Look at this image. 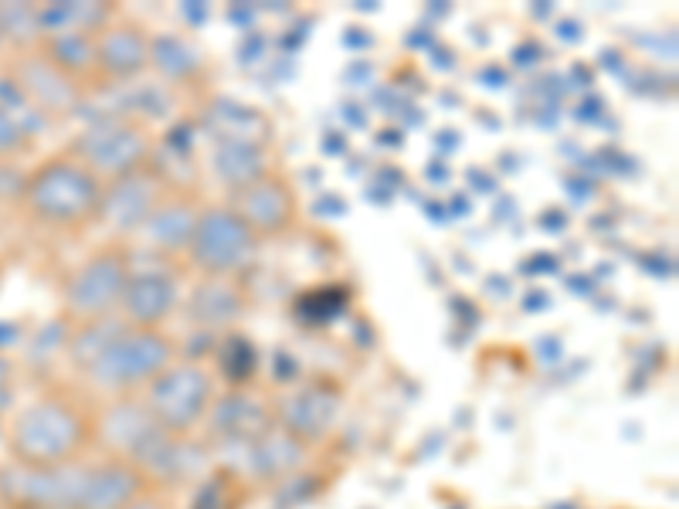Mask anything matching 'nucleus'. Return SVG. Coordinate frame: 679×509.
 <instances>
[{
    "label": "nucleus",
    "mask_w": 679,
    "mask_h": 509,
    "mask_svg": "<svg viewBox=\"0 0 679 509\" xmlns=\"http://www.w3.org/2000/svg\"><path fill=\"white\" fill-rule=\"evenodd\" d=\"M150 65L160 68L170 82H191L194 75H201V58L180 38H150Z\"/></svg>",
    "instance_id": "22"
},
{
    "label": "nucleus",
    "mask_w": 679,
    "mask_h": 509,
    "mask_svg": "<svg viewBox=\"0 0 679 509\" xmlns=\"http://www.w3.org/2000/svg\"><path fill=\"white\" fill-rule=\"evenodd\" d=\"M14 404V381H0V418L11 411Z\"/></svg>",
    "instance_id": "27"
},
{
    "label": "nucleus",
    "mask_w": 679,
    "mask_h": 509,
    "mask_svg": "<svg viewBox=\"0 0 679 509\" xmlns=\"http://www.w3.org/2000/svg\"><path fill=\"white\" fill-rule=\"evenodd\" d=\"M68 157H75L82 167H89L102 184L136 170L153 167L157 153V136L143 116H106L96 119L65 146Z\"/></svg>",
    "instance_id": "3"
},
{
    "label": "nucleus",
    "mask_w": 679,
    "mask_h": 509,
    "mask_svg": "<svg viewBox=\"0 0 679 509\" xmlns=\"http://www.w3.org/2000/svg\"><path fill=\"white\" fill-rule=\"evenodd\" d=\"M89 448H96V411L72 391L38 394L7 425V455L28 469L79 462Z\"/></svg>",
    "instance_id": "1"
},
{
    "label": "nucleus",
    "mask_w": 679,
    "mask_h": 509,
    "mask_svg": "<svg viewBox=\"0 0 679 509\" xmlns=\"http://www.w3.org/2000/svg\"><path fill=\"white\" fill-rule=\"evenodd\" d=\"M133 272V255L126 245H106L92 252L79 269L65 279L62 306L72 323H89V319H106L119 313L126 279Z\"/></svg>",
    "instance_id": "7"
},
{
    "label": "nucleus",
    "mask_w": 679,
    "mask_h": 509,
    "mask_svg": "<svg viewBox=\"0 0 679 509\" xmlns=\"http://www.w3.org/2000/svg\"><path fill=\"white\" fill-rule=\"evenodd\" d=\"M306 459V445H299L296 438L286 435L279 425L272 431H265L259 442H252L245 448V465L252 472V479L259 482H279L289 479L292 472L303 465Z\"/></svg>",
    "instance_id": "18"
},
{
    "label": "nucleus",
    "mask_w": 679,
    "mask_h": 509,
    "mask_svg": "<svg viewBox=\"0 0 679 509\" xmlns=\"http://www.w3.org/2000/svg\"><path fill=\"white\" fill-rule=\"evenodd\" d=\"M92 41H96V34L68 31V34H45V38H38L34 48L55 68H62L68 79L85 85L92 79Z\"/></svg>",
    "instance_id": "21"
},
{
    "label": "nucleus",
    "mask_w": 679,
    "mask_h": 509,
    "mask_svg": "<svg viewBox=\"0 0 679 509\" xmlns=\"http://www.w3.org/2000/svg\"><path fill=\"white\" fill-rule=\"evenodd\" d=\"M11 509H38V506H11Z\"/></svg>",
    "instance_id": "31"
},
{
    "label": "nucleus",
    "mask_w": 679,
    "mask_h": 509,
    "mask_svg": "<svg viewBox=\"0 0 679 509\" xmlns=\"http://www.w3.org/2000/svg\"><path fill=\"white\" fill-rule=\"evenodd\" d=\"M31 146V129L24 123V112H17L11 102L0 99V160L21 157Z\"/></svg>",
    "instance_id": "24"
},
{
    "label": "nucleus",
    "mask_w": 679,
    "mask_h": 509,
    "mask_svg": "<svg viewBox=\"0 0 679 509\" xmlns=\"http://www.w3.org/2000/svg\"><path fill=\"white\" fill-rule=\"evenodd\" d=\"M126 326L130 323L119 313L106 319H89V323H72V330L65 336V357L79 370V377L126 333Z\"/></svg>",
    "instance_id": "20"
},
{
    "label": "nucleus",
    "mask_w": 679,
    "mask_h": 509,
    "mask_svg": "<svg viewBox=\"0 0 679 509\" xmlns=\"http://www.w3.org/2000/svg\"><path fill=\"white\" fill-rule=\"evenodd\" d=\"M340 404H343V394L337 384L330 381L306 384L279 401L275 425L296 438L299 445L309 448L313 442H323V438L330 435V428L337 425L340 418Z\"/></svg>",
    "instance_id": "12"
},
{
    "label": "nucleus",
    "mask_w": 679,
    "mask_h": 509,
    "mask_svg": "<svg viewBox=\"0 0 679 509\" xmlns=\"http://www.w3.org/2000/svg\"><path fill=\"white\" fill-rule=\"evenodd\" d=\"M177 360V343L163 330H136L126 326V333L109 347L102 357L82 374L85 384L109 398L123 394H143V387L163 374Z\"/></svg>",
    "instance_id": "4"
},
{
    "label": "nucleus",
    "mask_w": 679,
    "mask_h": 509,
    "mask_svg": "<svg viewBox=\"0 0 679 509\" xmlns=\"http://www.w3.org/2000/svg\"><path fill=\"white\" fill-rule=\"evenodd\" d=\"M146 489L153 486L130 462L116 459V455H102L96 462H85L79 499H75L72 509H126Z\"/></svg>",
    "instance_id": "15"
},
{
    "label": "nucleus",
    "mask_w": 679,
    "mask_h": 509,
    "mask_svg": "<svg viewBox=\"0 0 679 509\" xmlns=\"http://www.w3.org/2000/svg\"><path fill=\"white\" fill-rule=\"evenodd\" d=\"M180 306V279L170 269H136L126 279L119 316L136 330H163Z\"/></svg>",
    "instance_id": "13"
},
{
    "label": "nucleus",
    "mask_w": 679,
    "mask_h": 509,
    "mask_svg": "<svg viewBox=\"0 0 679 509\" xmlns=\"http://www.w3.org/2000/svg\"><path fill=\"white\" fill-rule=\"evenodd\" d=\"M167 180L157 174V167L136 170V174L116 177L102 184V201L96 224L109 228L119 238H130L143 228V221L150 218V211L160 204V197L167 194Z\"/></svg>",
    "instance_id": "10"
},
{
    "label": "nucleus",
    "mask_w": 679,
    "mask_h": 509,
    "mask_svg": "<svg viewBox=\"0 0 679 509\" xmlns=\"http://www.w3.org/2000/svg\"><path fill=\"white\" fill-rule=\"evenodd\" d=\"M150 68V34L136 21L116 17L92 41V79L106 85L136 82Z\"/></svg>",
    "instance_id": "11"
},
{
    "label": "nucleus",
    "mask_w": 679,
    "mask_h": 509,
    "mask_svg": "<svg viewBox=\"0 0 679 509\" xmlns=\"http://www.w3.org/2000/svg\"><path fill=\"white\" fill-rule=\"evenodd\" d=\"M0 381H14V367L4 357H0Z\"/></svg>",
    "instance_id": "28"
},
{
    "label": "nucleus",
    "mask_w": 679,
    "mask_h": 509,
    "mask_svg": "<svg viewBox=\"0 0 679 509\" xmlns=\"http://www.w3.org/2000/svg\"><path fill=\"white\" fill-rule=\"evenodd\" d=\"M126 509H174V503H170V496L163 493V489H146V493L140 499H133Z\"/></svg>",
    "instance_id": "26"
},
{
    "label": "nucleus",
    "mask_w": 679,
    "mask_h": 509,
    "mask_svg": "<svg viewBox=\"0 0 679 509\" xmlns=\"http://www.w3.org/2000/svg\"><path fill=\"white\" fill-rule=\"evenodd\" d=\"M201 207L204 204L191 194L167 191L150 211V218L143 221V228L136 231V238H143V245L153 248L157 255H184Z\"/></svg>",
    "instance_id": "16"
},
{
    "label": "nucleus",
    "mask_w": 679,
    "mask_h": 509,
    "mask_svg": "<svg viewBox=\"0 0 679 509\" xmlns=\"http://www.w3.org/2000/svg\"><path fill=\"white\" fill-rule=\"evenodd\" d=\"M7 85H14L17 99L24 106L38 109L41 116H72L82 106V89L68 79L62 68H55L38 48H21L14 62L7 65Z\"/></svg>",
    "instance_id": "9"
},
{
    "label": "nucleus",
    "mask_w": 679,
    "mask_h": 509,
    "mask_svg": "<svg viewBox=\"0 0 679 509\" xmlns=\"http://www.w3.org/2000/svg\"><path fill=\"white\" fill-rule=\"evenodd\" d=\"M255 248L259 238L228 204H204L184 258L194 272H201V279H231L252 262Z\"/></svg>",
    "instance_id": "6"
},
{
    "label": "nucleus",
    "mask_w": 679,
    "mask_h": 509,
    "mask_svg": "<svg viewBox=\"0 0 679 509\" xmlns=\"http://www.w3.org/2000/svg\"><path fill=\"white\" fill-rule=\"evenodd\" d=\"M208 431H211V442L228 445V448H245L252 442H259L265 431L275 428V411L269 401L255 398L252 391L245 387H235V391L221 394L211 404L208 414Z\"/></svg>",
    "instance_id": "14"
},
{
    "label": "nucleus",
    "mask_w": 679,
    "mask_h": 509,
    "mask_svg": "<svg viewBox=\"0 0 679 509\" xmlns=\"http://www.w3.org/2000/svg\"><path fill=\"white\" fill-rule=\"evenodd\" d=\"M265 170L269 163H265V143L259 136H221L218 150H214V174L225 180L228 191L248 184Z\"/></svg>",
    "instance_id": "19"
},
{
    "label": "nucleus",
    "mask_w": 679,
    "mask_h": 509,
    "mask_svg": "<svg viewBox=\"0 0 679 509\" xmlns=\"http://www.w3.org/2000/svg\"><path fill=\"white\" fill-rule=\"evenodd\" d=\"M0 286H4V265H0Z\"/></svg>",
    "instance_id": "30"
},
{
    "label": "nucleus",
    "mask_w": 679,
    "mask_h": 509,
    "mask_svg": "<svg viewBox=\"0 0 679 509\" xmlns=\"http://www.w3.org/2000/svg\"><path fill=\"white\" fill-rule=\"evenodd\" d=\"M245 313V292L231 279H201L184 303V316L197 330H231Z\"/></svg>",
    "instance_id": "17"
},
{
    "label": "nucleus",
    "mask_w": 679,
    "mask_h": 509,
    "mask_svg": "<svg viewBox=\"0 0 679 509\" xmlns=\"http://www.w3.org/2000/svg\"><path fill=\"white\" fill-rule=\"evenodd\" d=\"M140 398L146 411H150V418L163 431L191 438L208 421L211 404L218 398V381H214V374L204 364L177 357L163 374H157L143 387Z\"/></svg>",
    "instance_id": "5"
},
{
    "label": "nucleus",
    "mask_w": 679,
    "mask_h": 509,
    "mask_svg": "<svg viewBox=\"0 0 679 509\" xmlns=\"http://www.w3.org/2000/svg\"><path fill=\"white\" fill-rule=\"evenodd\" d=\"M225 204L248 224V231L259 241L282 238L299 218L296 187L289 184L286 174H279V170L272 167L255 180H248V184L228 191Z\"/></svg>",
    "instance_id": "8"
},
{
    "label": "nucleus",
    "mask_w": 679,
    "mask_h": 509,
    "mask_svg": "<svg viewBox=\"0 0 679 509\" xmlns=\"http://www.w3.org/2000/svg\"><path fill=\"white\" fill-rule=\"evenodd\" d=\"M99 201L102 180L65 150L24 174L21 191H17V204L24 207V214L51 231H75L96 224Z\"/></svg>",
    "instance_id": "2"
},
{
    "label": "nucleus",
    "mask_w": 679,
    "mask_h": 509,
    "mask_svg": "<svg viewBox=\"0 0 679 509\" xmlns=\"http://www.w3.org/2000/svg\"><path fill=\"white\" fill-rule=\"evenodd\" d=\"M191 509H228V482L221 476H214L197 489Z\"/></svg>",
    "instance_id": "25"
},
{
    "label": "nucleus",
    "mask_w": 679,
    "mask_h": 509,
    "mask_svg": "<svg viewBox=\"0 0 679 509\" xmlns=\"http://www.w3.org/2000/svg\"><path fill=\"white\" fill-rule=\"evenodd\" d=\"M218 357H221V374H225V381H231V387H248L252 374L259 370V350L238 333L225 336Z\"/></svg>",
    "instance_id": "23"
},
{
    "label": "nucleus",
    "mask_w": 679,
    "mask_h": 509,
    "mask_svg": "<svg viewBox=\"0 0 679 509\" xmlns=\"http://www.w3.org/2000/svg\"><path fill=\"white\" fill-rule=\"evenodd\" d=\"M7 45V28H4V14H0V48Z\"/></svg>",
    "instance_id": "29"
}]
</instances>
